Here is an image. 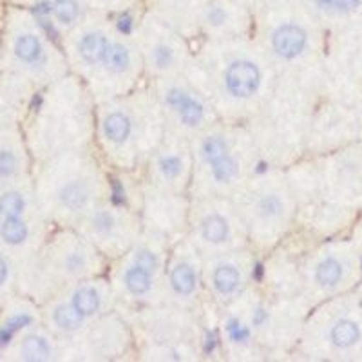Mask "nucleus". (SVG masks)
<instances>
[{
  "mask_svg": "<svg viewBox=\"0 0 362 362\" xmlns=\"http://www.w3.org/2000/svg\"><path fill=\"white\" fill-rule=\"evenodd\" d=\"M90 2H95V4L100 6H109V8H115V6H124L132 2V0H90Z\"/></svg>",
  "mask_w": 362,
  "mask_h": 362,
  "instance_id": "obj_29",
  "label": "nucleus"
},
{
  "mask_svg": "<svg viewBox=\"0 0 362 362\" xmlns=\"http://www.w3.org/2000/svg\"><path fill=\"white\" fill-rule=\"evenodd\" d=\"M158 170L165 181L176 183L185 173V160L177 153H165L158 160Z\"/></svg>",
  "mask_w": 362,
  "mask_h": 362,
  "instance_id": "obj_21",
  "label": "nucleus"
},
{
  "mask_svg": "<svg viewBox=\"0 0 362 362\" xmlns=\"http://www.w3.org/2000/svg\"><path fill=\"white\" fill-rule=\"evenodd\" d=\"M303 2L322 15H351L362 6V0H303Z\"/></svg>",
  "mask_w": 362,
  "mask_h": 362,
  "instance_id": "obj_15",
  "label": "nucleus"
},
{
  "mask_svg": "<svg viewBox=\"0 0 362 362\" xmlns=\"http://www.w3.org/2000/svg\"><path fill=\"white\" fill-rule=\"evenodd\" d=\"M69 303L87 319V317L96 315L102 310V293L93 284H83V286H78L74 290Z\"/></svg>",
  "mask_w": 362,
  "mask_h": 362,
  "instance_id": "obj_12",
  "label": "nucleus"
},
{
  "mask_svg": "<svg viewBox=\"0 0 362 362\" xmlns=\"http://www.w3.org/2000/svg\"><path fill=\"white\" fill-rule=\"evenodd\" d=\"M0 235L8 245H22L28 239L29 228L22 218H4L0 225Z\"/></svg>",
  "mask_w": 362,
  "mask_h": 362,
  "instance_id": "obj_22",
  "label": "nucleus"
},
{
  "mask_svg": "<svg viewBox=\"0 0 362 362\" xmlns=\"http://www.w3.org/2000/svg\"><path fill=\"white\" fill-rule=\"evenodd\" d=\"M329 337L337 348H350L361 337V329L350 319H341L334 325V328L329 332Z\"/></svg>",
  "mask_w": 362,
  "mask_h": 362,
  "instance_id": "obj_20",
  "label": "nucleus"
},
{
  "mask_svg": "<svg viewBox=\"0 0 362 362\" xmlns=\"http://www.w3.org/2000/svg\"><path fill=\"white\" fill-rule=\"evenodd\" d=\"M102 69L112 76H124L132 69V51L127 44L112 40L109 51L105 54Z\"/></svg>",
  "mask_w": 362,
  "mask_h": 362,
  "instance_id": "obj_9",
  "label": "nucleus"
},
{
  "mask_svg": "<svg viewBox=\"0 0 362 362\" xmlns=\"http://www.w3.org/2000/svg\"><path fill=\"white\" fill-rule=\"evenodd\" d=\"M132 124L134 122L125 111H111L109 115H105L102 122V131L105 140L115 145L127 144L129 138L132 136V131H134Z\"/></svg>",
  "mask_w": 362,
  "mask_h": 362,
  "instance_id": "obj_7",
  "label": "nucleus"
},
{
  "mask_svg": "<svg viewBox=\"0 0 362 362\" xmlns=\"http://www.w3.org/2000/svg\"><path fill=\"white\" fill-rule=\"evenodd\" d=\"M223 89L238 102L254 98L263 83V69L254 58L235 57L226 64L221 74Z\"/></svg>",
  "mask_w": 362,
  "mask_h": 362,
  "instance_id": "obj_1",
  "label": "nucleus"
},
{
  "mask_svg": "<svg viewBox=\"0 0 362 362\" xmlns=\"http://www.w3.org/2000/svg\"><path fill=\"white\" fill-rule=\"evenodd\" d=\"M49 9L58 24L69 28L78 22L80 13H82V2L80 0H53Z\"/></svg>",
  "mask_w": 362,
  "mask_h": 362,
  "instance_id": "obj_18",
  "label": "nucleus"
},
{
  "mask_svg": "<svg viewBox=\"0 0 362 362\" xmlns=\"http://www.w3.org/2000/svg\"><path fill=\"white\" fill-rule=\"evenodd\" d=\"M163 102L185 129H198L205 124L206 107L198 96L183 86H167Z\"/></svg>",
  "mask_w": 362,
  "mask_h": 362,
  "instance_id": "obj_4",
  "label": "nucleus"
},
{
  "mask_svg": "<svg viewBox=\"0 0 362 362\" xmlns=\"http://www.w3.org/2000/svg\"><path fill=\"white\" fill-rule=\"evenodd\" d=\"M25 210V199L18 192H6L0 198V214L2 218H22Z\"/></svg>",
  "mask_w": 362,
  "mask_h": 362,
  "instance_id": "obj_24",
  "label": "nucleus"
},
{
  "mask_svg": "<svg viewBox=\"0 0 362 362\" xmlns=\"http://www.w3.org/2000/svg\"><path fill=\"white\" fill-rule=\"evenodd\" d=\"M226 334H228V339L235 344H247L250 341V328L245 325L239 317H232L226 321Z\"/></svg>",
  "mask_w": 362,
  "mask_h": 362,
  "instance_id": "obj_26",
  "label": "nucleus"
},
{
  "mask_svg": "<svg viewBox=\"0 0 362 362\" xmlns=\"http://www.w3.org/2000/svg\"><path fill=\"white\" fill-rule=\"evenodd\" d=\"M58 199L67 212H82L90 202L89 183L82 177H71L67 183L60 187Z\"/></svg>",
  "mask_w": 362,
  "mask_h": 362,
  "instance_id": "obj_6",
  "label": "nucleus"
},
{
  "mask_svg": "<svg viewBox=\"0 0 362 362\" xmlns=\"http://www.w3.org/2000/svg\"><path fill=\"white\" fill-rule=\"evenodd\" d=\"M132 263L140 264L141 268H145V270H151L156 274L158 267H160V261H158V255L154 254L153 250H148V248H140V250L136 252L134 254V259H132Z\"/></svg>",
  "mask_w": 362,
  "mask_h": 362,
  "instance_id": "obj_27",
  "label": "nucleus"
},
{
  "mask_svg": "<svg viewBox=\"0 0 362 362\" xmlns=\"http://www.w3.org/2000/svg\"><path fill=\"white\" fill-rule=\"evenodd\" d=\"M202 238L212 247H221L230 238V223L219 212H210L202 221Z\"/></svg>",
  "mask_w": 362,
  "mask_h": 362,
  "instance_id": "obj_10",
  "label": "nucleus"
},
{
  "mask_svg": "<svg viewBox=\"0 0 362 362\" xmlns=\"http://www.w3.org/2000/svg\"><path fill=\"white\" fill-rule=\"evenodd\" d=\"M15 53L25 66H37L44 58V45L35 33H22L15 40Z\"/></svg>",
  "mask_w": 362,
  "mask_h": 362,
  "instance_id": "obj_14",
  "label": "nucleus"
},
{
  "mask_svg": "<svg viewBox=\"0 0 362 362\" xmlns=\"http://www.w3.org/2000/svg\"><path fill=\"white\" fill-rule=\"evenodd\" d=\"M284 202L277 192H264L257 202V216L264 221H274L283 216Z\"/></svg>",
  "mask_w": 362,
  "mask_h": 362,
  "instance_id": "obj_23",
  "label": "nucleus"
},
{
  "mask_svg": "<svg viewBox=\"0 0 362 362\" xmlns=\"http://www.w3.org/2000/svg\"><path fill=\"white\" fill-rule=\"evenodd\" d=\"M202 154L210 170V177L216 183H232L239 174V163L234 154L230 153L228 144L221 134L206 136L202 145Z\"/></svg>",
  "mask_w": 362,
  "mask_h": 362,
  "instance_id": "obj_2",
  "label": "nucleus"
},
{
  "mask_svg": "<svg viewBox=\"0 0 362 362\" xmlns=\"http://www.w3.org/2000/svg\"><path fill=\"white\" fill-rule=\"evenodd\" d=\"M241 270L238 268V264L234 263H219L216 264L214 270H212V276H210V283L214 286L216 292L221 297H230L241 286Z\"/></svg>",
  "mask_w": 362,
  "mask_h": 362,
  "instance_id": "obj_8",
  "label": "nucleus"
},
{
  "mask_svg": "<svg viewBox=\"0 0 362 362\" xmlns=\"http://www.w3.org/2000/svg\"><path fill=\"white\" fill-rule=\"evenodd\" d=\"M196 283H198V277L189 261H180L174 264V268L170 270V286L176 296L190 297L196 290Z\"/></svg>",
  "mask_w": 362,
  "mask_h": 362,
  "instance_id": "obj_13",
  "label": "nucleus"
},
{
  "mask_svg": "<svg viewBox=\"0 0 362 362\" xmlns=\"http://www.w3.org/2000/svg\"><path fill=\"white\" fill-rule=\"evenodd\" d=\"M154 283V272L145 270L140 264L131 263L124 272V286L134 297H145L151 293Z\"/></svg>",
  "mask_w": 362,
  "mask_h": 362,
  "instance_id": "obj_11",
  "label": "nucleus"
},
{
  "mask_svg": "<svg viewBox=\"0 0 362 362\" xmlns=\"http://www.w3.org/2000/svg\"><path fill=\"white\" fill-rule=\"evenodd\" d=\"M270 45L272 51L283 60H296L305 53L308 33L296 17H279L270 31Z\"/></svg>",
  "mask_w": 362,
  "mask_h": 362,
  "instance_id": "obj_3",
  "label": "nucleus"
},
{
  "mask_svg": "<svg viewBox=\"0 0 362 362\" xmlns=\"http://www.w3.org/2000/svg\"><path fill=\"white\" fill-rule=\"evenodd\" d=\"M342 263L337 257H325L315 268V281L321 286L332 288L337 286L342 279Z\"/></svg>",
  "mask_w": 362,
  "mask_h": 362,
  "instance_id": "obj_19",
  "label": "nucleus"
},
{
  "mask_svg": "<svg viewBox=\"0 0 362 362\" xmlns=\"http://www.w3.org/2000/svg\"><path fill=\"white\" fill-rule=\"evenodd\" d=\"M15 167H17L15 156L9 151H0V177L11 176Z\"/></svg>",
  "mask_w": 362,
  "mask_h": 362,
  "instance_id": "obj_28",
  "label": "nucleus"
},
{
  "mask_svg": "<svg viewBox=\"0 0 362 362\" xmlns=\"http://www.w3.org/2000/svg\"><path fill=\"white\" fill-rule=\"evenodd\" d=\"M6 279H8V263L0 257V286L6 283Z\"/></svg>",
  "mask_w": 362,
  "mask_h": 362,
  "instance_id": "obj_30",
  "label": "nucleus"
},
{
  "mask_svg": "<svg viewBox=\"0 0 362 362\" xmlns=\"http://www.w3.org/2000/svg\"><path fill=\"white\" fill-rule=\"evenodd\" d=\"M111 37L103 28H89L82 31L76 42V54L86 67H102L111 45Z\"/></svg>",
  "mask_w": 362,
  "mask_h": 362,
  "instance_id": "obj_5",
  "label": "nucleus"
},
{
  "mask_svg": "<svg viewBox=\"0 0 362 362\" xmlns=\"http://www.w3.org/2000/svg\"><path fill=\"white\" fill-rule=\"evenodd\" d=\"M53 322L58 329L71 334V332H78L82 328L83 322H86V317L71 303H67V305H60L53 310Z\"/></svg>",
  "mask_w": 362,
  "mask_h": 362,
  "instance_id": "obj_16",
  "label": "nucleus"
},
{
  "mask_svg": "<svg viewBox=\"0 0 362 362\" xmlns=\"http://www.w3.org/2000/svg\"><path fill=\"white\" fill-rule=\"evenodd\" d=\"M53 355L49 341L42 335H28L21 344V357L25 361H47Z\"/></svg>",
  "mask_w": 362,
  "mask_h": 362,
  "instance_id": "obj_17",
  "label": "nucleus"
},
{
  "mask_svg": "<svg viewBox=\"0 0 362 362\" xmlns=\"http://www.w3.org/2000/svg\"><path fill=\"white\" fill-rule=\"evenodd\" d=\"M151 60L158 69H169L176 62V51L169 44H156L151 51Z\"/></svg>",
  "mask_w": 362,
  "mask_h": 362,
  "instance_id": "obj_25",
  "label": "nucleus"
}]
</instances>
